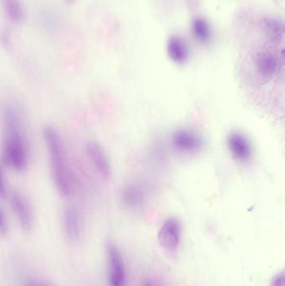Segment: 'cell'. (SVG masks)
Wrapping results in <instances>:
<instances>
[{
	"mask_svg": "<svg viewBox=\"0 0 285 286\" xmlns=\"http://www.w3.org/2000/svg\"><path fill=\"white\" fill-rule=\"evenodd\" d=\"M6 136L3 147L5 163L16 172L28 167V147L23 126V117L15 103H8L4 109Z\"/></svg>",
	"mask_w": 285,
	"mask_h": 286,
	"instance_id": "obj_1",
	"label": "cell"
},
{
	"mask_svg": "<svg viewBox=\"0 0 285 286\" xmlns=\"http://www.w3.org/2000/svg\"><path fill=\"white\" fill-rule=\"evenodd\" d=\"M43 137L49 153L54 184L60 194L68 196L71 192V180L61 136L56 128L46 126L43 130Z\"/></svg>",
	"mask_w": 285,
	"mask_h": 286,
	"instance_id": "obj_2",
	"label": "cell"
},
{
	"mask_svg": "<svg viewBox=\"0 0 285 286\" xmlns=\"http://www.w3.org/2000/svg\"><path fill=\"white\" fill-rule=\"evenodd\" d=\"M106 249L110 286H126V263L121 251L113 242H108Z\"/></svg>",
	"mask_w": 285,
	"mask_h": 286,
	"instance_id": "obj_3",
	"label": "cell"
},
{
	"mask_svg": "<svg viewBox=\"0 0 285 286\" xmlns=\"http://www.w3.org/2000/svg\"><path fill=\"white\" fill-rule=\"evenodd\" d=\"M182 233V227L180 222L175 218H170L165 220L160 228L157 239L160 245L164 250L174 253L179 246Z\"/></svg>",
	"mask_w": 285,
	"mask_h": 286,
	"instance_id": "obj_4",
	"label": "cell"
},
{
	"mask_svg": "<svg viewBox=\"0 0 285 286\" xmlns=\"http://www.w3.org/2000/svg\"><path fill=\"white\" fill-rule=\"evenodd\" d=\"M9 203L21 228L25 231L30 230L33 226V213L26 197L21 192L14 191L9 195Z\"/></svg>",
	"mask_w": 285,
	"mask_h": 286,
	"instance_id": "obj_5",
	"label": "cell"
},
{
	"mask_svg": "<svg viewBox=\"0 0 285 286\" xmlns=\"http://www.w3.org/2000/svg\"><path fill=\"white\" fill-rule=\"evenodd\" d=\"M86 150L99 174L105 178H110L112 176L111 162L101 145L95 141H90L87 142Z\"/></svg>",
	"mask_w": 285,
	"mask_h": 286,
	"instance_id": "obj_6",
	"label": "cell"
},
{
	"mask_svg": "<svg viewBox=\"0 0 285 286\" xmlns=\"http://www.w3.org/2000/svg\"><path fill=\"white\" fill-rule=\"evenodd\" d=\"M171 144L176 150L184 153H196L201 147L202 142L197 134L189 130H177L171 135Z\"/></svg>",
	"mask_w": 285,
	"mask_h": 286,
	"instance_id": "obj_7",
	"label": "cell"
},
{
	"mask_svg": "<svg viewBox=\"0 0 285 286\" xmlns=\"http://www.w3.org/2000/svg\"><path fill=\"white\" fill-rule=\"evenodd\" d=\"M66 237L70 241H78L81 234V220L77 209L73 206L65 208L63 216Z\"/></svg>",
	"mask_w": 285,
	"mask_h": 286,
	"instance_id": "obj_8",
	"label": "cell"
},
{
	"mask_svg": "<svg viewBox=\"0 0 285 286\" xmlns=\"http://www.w3.org/2000/svg\"><path fill=\"white\" fill-rule=\"evenodd\" d=\"M228 143L235 159L243 162L249 161L252 156L251 146L243 135L237 132L231 134L228 136Z\"/></svg>",
	"mask_w": 285,
	"mask_h": 286,
	"instance_id": "obj_9",
	"label": "cell"
},
{
	"mask_svg": "<svg viewBox=\"0 0 285 286\" xmlns=\"http://www.w3.org/2000/svg\"><path fill=\"white\" fill-rule=\"evenodd\" d=\"M167 50L169 58L176 64H183L189 57L187 44L181 37H171L168 39Z\"/></svg>",
	"mask_w": 285,
	"mask_h": 286,
	"instance_id": "obj_10",
	"label": "cell"
},
{
	"mask_svg": "<svg viewBox=\"0 0 285 286\" xmlns=\"http://www.w3.org/2000/svg\"><path fill=\"white\" fill-rule=\"evenodd\" d=\"M121 197L124 203L131 208H137L143 203L144 193L140 187L137 185H126L122 190Z\"/></svg>",
	"mask_w": 285,
	"mask_h": 286,
	"instance_id": "obj_11",
	"label": "cell"
},
{
	"mask_svg": "<svg viewBox=\"0 0 285 286\" xmlns=\"http://www.w3.org/2000/svg\"><path fill=\"white\" fill-rule=\"evenodd\" d=\"M193 32L199 41L207 42L209 40L211 35L209 26L202 19H197L193 21Z\"/></svg>",
	"mask_w": 285,
	"mask_h": 286,
	"instance_id": "obj_12",
	"label": "cell"
},
{
	"mask_svg": "<svg viewBox=\"0 0 285 286\" xmlns=\"http://www.w3.org/2000/svg\"><path fill=\"white\" fill-rule=\"evenodd\" d=\"M5 10L9 19L20 21L23 18V9L19 0H3Z\"/></svg>",
	"mask_w": 285,
	"mask_h": 286,
	"instance_id": "obj_13",
	"label": "cell"
},
{
	"mask_svg": "<svg viewBox=\"0 0 285 286\" xmlns=\"http://www.w3.org/2000/svg\"><path fill=\"white\" fill-rule=\"evenodd\" d=\"M275 64L271 59H264L260 64V70L263 71V74L269 75L274 70Z\"/></svg>",
	"mask_w": 285,
	"mask_h": 286,
	"instance_id": "obj_14",
	"label": "cell"
},
{
	"mask_svg": "<svg viewBox=\"0 0 285 286\" xmlns=\"http://www.w3.org/2000/svg\"><path fill=\"white\" fill-rule=\"evenodd\" d=\"M270 286H285V271L277 275L272 281Z\"/></svg>",
	"mask_w": 285,
	"mask_h": 286,
	"instance_id": "obj_15",
	"label": "cell"
},
{
	"mask_svg": "<svg viewBox=\"0 0 285 286\" xmlns=\"http://www.w3.org/2000/svg\"><path fill=\"white\" fill-rule=\"evenodd\" d=\"M6 229H7V223H6L3 214L1 212L0 213V232L2 233H5Z\"/></svg>",
	"mask_w": 285,
	"mask_h": 286,
	"instance_id": "obj_16",
	"label": "cell"
},
{
	"mask_svg": "<svg viewBox=\"0 0 285 286\" xmlns=\"http://www.w3.org/2000/svg\"><path fill=\"white\" fill-rule=\"evenodd\" d=\"M26 286H48V285H45V284H40V283H37V282H28Z\"/></svg>",
	"mask_w": 285,
	"mask_h": 286,
	"instance_id": "obj_17",
	"label": "cell"
},
{
	"mask_svg": "<svg viewBox=\"0 0 285 286\" xmlns=\"http://www.w3.org/2000/svg\"><path fill=\"white\" fill-rule=\"evenodd\" d=\"M142 286H157L156 284L153 283L152 281H145V283L143 284Z\"/></svg>",
	"mask_w": 285,
	"mask_h": 286,
	"instance_id": "obj_18",
	"label": "cell"
},
{
	"mask_svg": "<svg viewBox=\"0 0 285 286\" xmlns=\"http://www.w3.org/2000/svg\"><path fill=\"white\" fill-rule=\"evenodd\" d=\"M282 54H283V57H284V59H285V49H284V50H283Z\"/></svg>",
	"mask_w": 285,
	"mask_h": 286,
	"instance_id": "obj_19",
	"label": "cell"
}]
</instances>
